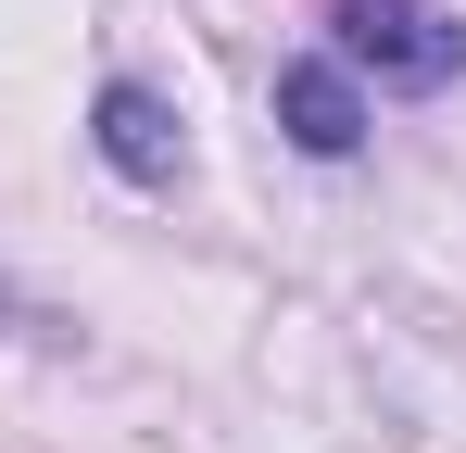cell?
Returning <instances> with one entry per match:
<instances>
[{"label": "cell", "mask_w": 466, "mask_h": 453, "mask_svg": "<svg viewBox=\"0 0 466 453\" xmlns=\"http://www.w3.org/2000/svg\"><path fill=\"white\" fill-rule=\"evenodd\" d=\"M328 38H340V64L379 76V88H454L466 76V25L441 0H328Z\"/></svg>", "instance_id": "6da1fadb"}, {"label": "cell", "mask_w": 466, "mask_h": 453, "mask_svg": "<svg viewBox=\"0 0 466 453\" xmlns=\"http://www.w3.org/2000/svg\"><path fill=\"white\" fill-rule=\"evenodd\" d=\"M88 126H101V164H114V176H139V189H177V164H189V139H177L164 88H139V76H114Z\"/></svg>", "instance_id": "7a4b0ae2"}, {"label": "cell", "mask_w": 466, "mask_h": 453, "mask_svg": "<svg viewBox=\"0 0 466 453\" xmlns=\"http://www.w3.org/2000/svg\"><path fill=\"white\" fill-rule=\"evenodd\" d=\"M278 126H290V151H315V164L366 151V88H353V64H278Z\"/></svg>", "instance_id": "3957f363"}]
</instances>
